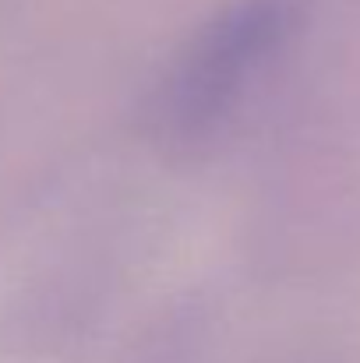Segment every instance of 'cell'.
Returning <instances> with one entry per match:
<instances>
[{"label": "cell", "instance_id": "cell-1", "mask_svg": "<svg viewBox=\"0 0 360 363\" xmlns=\"http://www.w3.org/2000/svg\"><path fill=\"white\" fill-rule=\"evenodd\" d=\"M300 25V0H237L202 25L163 74L148 123L166 145H195L234 113L251 82Z\"/></svg>", "mask_w": 360, "mask_h": 363}]
</instances>
